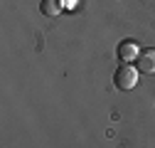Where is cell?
I'll return each mask as SVG.
<instances>
[{
  "mask_svg": "<svg viewBox=\"0 0 155 148\" xmlns=\"http://www.w3.org/2000/svg\"><path fill=\"white\" fill-rule=\"evenodd\" d=\"M113 84L121 91H130L135 84H138V69H135L133 64H121L113 72Z\"/></svg>",
  "mask_w": 155,
  "mask_h": 148,
  "instance_id": "6da1fadb",
  "label": "cell"
},
{
  "mask_svg": "<svg viewBox=\"0 0 155 148\" xmlns=\"http://www.w3.org/2000/svg\"><path fill=\"white\" fill-rule=\"evenodd\" d=\"M135 69L140 74H155V49H143L135 59Z\"/></svg>",
  "mask_w": 155,
  "mask_h": 148,
  "instance_id": "7a4b0ae2",
  "label": "cell"
},
{
  "mask_svg": "<svg viewBox=\"0 0 155 148\" xmlns=\"http://www.w3.org/2000/svg\"><path fill=\"white\" fill-rule=\"evenodd\" d=\"M116 54H118V59H121L123 64H128V62H133V59H138L140 49H138V45H135L133 40H123V42L118 45V49H116Z\"/></svg>",
  "mask_w": 155,
  "mask_h": 148,
  "instance_id": "3957f363",
  "label": "cell"
},
{
  "mask_svg": "<svg viewBox=\"0 0 155 148\" xmlns=\"http://www.w3.org/2000/svg\"><path fill=\"white\" fill-rule=\"evenodd\" d=\"M59 10H62V3H59V0H42V3H40V12L47 15V17L59 15Z\"/></svg>",
  "mask_w": 155,
  "mask_h": 148,
  "instance_id": "277c9868",
  "label": "cell"
}]
</instances>
